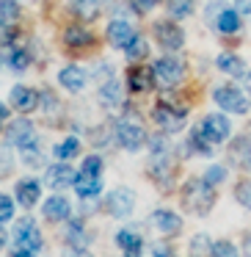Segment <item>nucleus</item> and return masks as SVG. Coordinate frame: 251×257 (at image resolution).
Listing matches in <instances>:
<instances>
[{
    "instance_id": "obj_17",
    "label": "nucleus",
    "mask_w": 251,
    "mask_h": 257,
    "mask_svg": "<svg viewBox=\"0 0 251 257\" xmlns=\"http://www.w3.org/2000/svg\"><path fill=\"white\" fill-rule=\"evenodd\" d=\"M229 161L237 169H251V139L248 136H237L229 144Z\"/></svg>"
},
{
    "instance_id": "obj_49",
    "label": "nucleus",
    "mask_w": 251,
    "mask_h": 257,
    "mask_svg": "<svg viewBox=\"0 0 251 257\" xmlns=\"http://www.w3.org/2000/svg\"><path fill=\"white\" fill-rule=\"evenodd\" d=\"M3 246H6V229L0 227V249H3Z\"/></svg>"
},
{
    "instance_id": "obj_36",
    "label": "nucleus",
    "mask_w": 251,
    "mask_h": 257,
    "mask_svg": "<svg viewBox=\"0 0 251 257\" xmlns=\"http://www.w3.org/2000/svg\"><path fill=\"white\" fill-rule=\"evenodd\" d=\"M20 152H23V163H25V166H31V169H36V166H42V163H45V155H42L39 144L25 147V150H20Z\"/></svg>"
},
{
    "instance_id": "obj_29",
    "label": "nucleus",
    "mask_w": 251,
    "mask_h": 257,
    "mask_svg": "<svg viewBox=\"0 0 251 257\" xmlns=\"http://www.w3.org/2000/svg\"><path fill=\"white\" fill-rule=\"evenodd\" d=\"M67 243H75V246H86V243H89V232H86V224L83 221H69L67 224Z\"/></svg>"
},
{
    "instance_id": "obj_24",
    "label": "nucleus",
    "mask_w": 251,
    "mask_h": 257,
    "mask_svg": "<svg viewBox=\"0 0 251 257\" xmlns=\"http://www.w3.org/2000/svg\"><path fill=\"white\" fill-rule=\"evenodd\" d=\"M215 64H218V69H221V72L232 75V78H245V72H248V69H245V64H243V58H237L234 53H221Z\"/></svg>"
},
{
    "instance_id": "obj_23",
    "label": "nucleus",
    "mask_w": 251,
    "mask_h": 257,
    "mask_svg": "<svg viewBox=\"0 0 251 257\" xmlns=\"http://www.w3.org/2000/svg\"><path fill=\"white\" fill-rule=\"evenodd\" d=\"M188 147L193 155H201V158H210L212 152H215V144H210V139L204 136V130H201V124H196L193 130H190L188 136Z\"/></svg>"
},
{
    "instance_id": "obj_32",
    "label": "nucleus",
    "mask_w": 251,
    "mask_h": 257,
    "mask_svg": "<svg viewBox=\"0 0 251 257\" xmlns=\"http://www.w3.org/2000/svg\"><path fill=\"white\" fill-rule=\"evenodd\" d=\"M124 53H127L130 61H138V58H146V56H149V45H146L144 36H135V39L130 42L127 47H124Z\"/></svg>"
},
{
    "instance_id": "obj_8",
    "label": "nucleus",
    "mask_w": 251,
    "mask_h": 257,
    "mask_svg": "<svg viewBox=\"0 0 251 257\" xmlns=\"http://www.w3.org/2000/svg\"><path fill=\"white\" fill-rule=\"evenodd\" d=\"M6 144L17 147V150H25V147L39 144V136H36L34 122H28V119H17V122H12L6 127Z\"/></svg>"
},
{
    "instance_id": "obj_5",
    "label": "nucleus",
    "mask_w": 251,
    "mask_h": 257,
    "mask_svg": "<svg viewBox=\"0 0 251 257\" xmlns=\"http://www.w3.org/2000/svg\"><path fill=\"white\" fill-rule=\"evenodd\" d=\"M102 207H105V213L113 218H127L130 213L135 210V194L130 188H113L105 194Z\"/></svg>"
},
{
    "instance_id": "obj_51",
    "label": "nucleus",
    "mask_w": 251,
    "mask_h": 257,
    "mask_svg": "<svg viewBox=\"0 0 251 257\" xmlns=\"http://www.w3.org/2000/svg\"><path fill=\"white\" fill-rule=\"evenodd\" d=\"M12 257H34V254H25V251H14Z\"/></svg>"
},
{
    "instance_id": "obj_13",
    "label": "nucleus",
    "mask_w": 251,
    "mask_h": 257,
    "mask_svg": "<svg viewBox=\"0 0 251 257\" xmlns=\"http://www.w3.org/2000/svg\"><path fill=\"white\" fill-rule=\"evenodd\" d=\"M149 224H155V229H160L163 235H179L182 232V218H179L174 210H166V207H160V210L152 213Z\"/></svg>"
},
{
    "instance_id": "obj_34",
    "label": "nucleus",
    "mask_w": 251,
    "mask_h": 257,
    "mask_svg": "<svg viewBox=\"0 0 251 257\" xmlns=\"http://www.w3.org/2000/svg\"><path fill=\"white\" fill-rule=\"evenodd\" d=\"M102 158L100 155H89V158H83V166H80V174H86V177H100L102 174Z\"/></svg>"
},
{
    "instance_id": "obj_45",
    "label": "nucleus",
    "mask_w": 251,
    "mask_h": 257,
    "mask_svg": "<svg viewBox=\"0 0 251 257\" xmlns=\"http://www.w3.org/2000/svg\"><path fill=\"white\" fill-rule=\"evenodd\" d=\"M237 12L240 14H251V0H237Z\"/></svg>"
},
{
    "instance_id": "obj_35",
    "label": "nucleus",
    "mask_w": 251,
    "mask_h": 257,
    "mask_svg": "<svg viewBox=\"0 0 251 257\" xmlns=\"http://www.w3.org/2000/svg\"><path fill=\"white\" fill-rule=\"evenodd\" d=\"M234 199L251 213V180H240V183L234 185Z\"/></svg>"
},
{
    "instance_id": "obj_50",
    "label": "nucleus",
    "mask_w": 251,
    "mask_h": 257,
    "mask_svg": "<svg viewBox=\"0 0 251 257\" xmlns=\"http://www.w3.org/2000/svg\"><path fill=\"white\" fill-rule=\"evenodd\" d=\"M245 89L251 91V72H245Z\"/></svg>"
},
{
    "instance_id": "obj_48",
    "label": "nucleus",
    "mask_w": 251,
    "mask_h": 257,
    "mask_svg": "<svg viewBox=\"0 0 251 257\" xmlns=\"http://www.w3.org/2000/svg\"><path fill=\"white\" fill-rule=\"evenodd\" d=\"M6 119H9V108L0 102V122H6Z\"/></svg>"
},
{
    "instance_id": "obj_4",
    "label": "nucleus",
    "mask_w": 251,
    "mask_h": 257,
    "mask_svg": "<svg viewBox=\"0 0 251 257\" xmlns=\"http://www.w3.org/2000/svg\"><path fill=\"white\" fill-rule=\"evenodd\" d=\"M113 136H116V144L122 147V150H127V152H138L141 147L146 144V130L141 127L138 122H127V119L116 122Z\"/></svg>"
},
{
    "instance_id": "obj_11",
    "label": "nucleus",
    "mask_w": 251,
    "mask_h": 257,
    "mask_svg": "<svg viewBox=\"0 0 251 257\" xmlns=\"http://www.w3.org/2000/svg\"><path fill=\"white\" fill-rule=\"evenodd\" d=\"M47 185L50 188H56V191H61V188H72L75 185V180H78V172H75L72 166H69L67 161H58L56 166H50L47 169Z\"/></svg>"
},
{
    "instance_id": "obj_46",
    "label": "nucleus",
    "mask_w": 251,
    "mask_h": 257,
    "mask_svg": "<svg viewBox=\"0 0 251 257\" xmlns=\"http://www.w3.org/2000/svg\"><path fill=\"white\" fill-rule=\"evenodd\" d=\"M135 3H138V9H144V12H146V9H155L160 0H135Z\"/></svg>"
},
{
    "instance_id": "obj_18",
    "label": "nucleus",
    "mask_w": 251,
    "mask_h": 257,
    "mask_svg": "<svg viewBox=\"0 0 251 257\" xmlns=\"http://www.w3.org/2000/svg\"><path fill=\"white\" fill-rule=\"evenodd\" d=\"M97 97H100V102L105 108H116L119 102H122V83L116 80V75L100 80V86H97Z\"/></svg>"
},
{
    "instance_id": "obj_10",
    "label": "nucleus",
    "mask_w": 251,
    "mask_h": 257,
    "mask_svg": "<svg viewBox=\"0 0 251 257\" xmlns=\"http://www.w3.org/2000/svg\"><path fill=\"white\" fill-rule=\"evenodd\" d=\"M201 130H204V136L210 139V144H223V141H229V136H232V124H229V119L223 116V113H210V116H204V122H201Z\"/></svg>"
},
{
    "instance_id": "obj_31",
    "label": "nucleus",
    "mask_w": 251,
    "mask_h": 257,
    "mask_svg": "<svg viewBox=\"0 0 251 257\" xmlns=\"http://www.w3.org/2000/svg\"><path fill=\"white\" fill-rule=\"evenodd\" d=\"M166 9H168V14H171V17L185 20V17H190V14H193V0H168Z\"/></svg>"
},
{
    "instance_id": "obj_16",
    "label": "nucleus",
    "mask_w": 251,
    "mask_h": 257,
    "mask_svg": "<svg viewBox=\"0 0 251 257\" xmlns=\"http://www.w3.org/2000/svg\"><path fill=\"white\" fill-rule=\"evenodd\" d=\"M135 36L138 34H135V28L127 23V20H113V23L108 25V42H111L113 47H119V50H124Z\"/></svg>"
},
{
    "instance_id": "obj_26",
    "label": "nucleus",
    "mask_w": 251,
    "mask_h": 257,
    "mask_svg": "<svg viewBox=\"0 0 251 257\" xmlns=\"http://www.w3.org/2000/svg\"><path fill=\"white\" fill-rule=\"evenodd\" d=\"M75 191H78L80 199H94V196H100V191H102V180L78 174V180H75Z\"/></svg>"
},
{
    "instance_id": "obj_19",
    "label": "nucleus",
    "mask_w": 251,
    "mask_h": 257,
    "mask_svg": "<svg viewBox=\"0 0 251 257\" xmlns=\"http://www.w3.org/2000/svg\"><path fill=\"white\" fill-rule=\"evenodd\" d=\"M116 243H119V249L124 251V257H141V251H144L141 235L135 232V229H127V227L116 232Z\"/></svg>"
},
{
    "instance_id": "obj_22",
    "label": "nucleus",
    "mask_w": 251,
    "mask_h": 257,
    "mask_svg": "<svg viewBox=\"0 0 251 257\" xmlns=\"http://www.w3.org/2000/svg\"><path fill=\"white\" fill-rule=\"evenodd\" d=\"M240 23H243V20H240V12H237V9H229L226 6L223 12H218L215 25H212V28H215L218 34H237Z\"/></svg>"
},
{
    "instance_id": "obj_9",
    "label": "nucleus",
    "mask_w": 251,
    "mask_h": 257,
    "mask_svg": "<svg viewBox=\"0 0 251 257\" xmlns=\"http://www.w3.org/2000/svg\"><path fill=\"white\" fill-rule=\"evenodd\" d=\"M155 42L168 53H177L185 45V34L179 25H174L171 20H157L155 23Z\"/></svg>"
},
{
    "instance_id": "obj_15",
    "label": "nucleus",
    "mask_w": 251,
    "mask_h": 257,
    "mask_svg": "<svg viewBox=\"0 0 251 257\" xmlns=\"http://www.w3.org/2000/svg\"><path fill=\"white\" fill-rule=\"evenodd\" d=\"M42 213H45V218H47V221L61 224V221H69V216H72V205H69V199H67V196L56 194V196H50V199L45 202Z\"/></svg>"
},
{
    "instance_id": "obj_25",
    "label": "nucleus",
    "mask_w": 251,
    "mask_h": 257,
    "mask_svg": "<svg viewBox=\"0 0 251 257\" xmlns=\"http://www.w3.org/2000/svg\"><path fill=\"white\" fill-rule=\"evenodd\" d=\"M64 42H67V47H91L94 45V36H91L83 25H69V28L64 31Z\"/></svg>"
},
{
    "instance_id": "obj_1",
    "label": "nucleus",
    "mask_w": 251,
    "mask_h": 257,
    "mask_svg": "<svg viewBox=\"0 0 251 257\" xmlns=\"http://www.w3.org/2000/svg\"><path fill=\"white\" fill-rule=\"evenodd\" d=\"M215 199H218L215 185H210L204 177H190L182 188V205L196 216H207L215 205Z\"/></svg>"
},
{
    "instance_id": "obj_37",
    "label": "nucleus",
    "mask_w": 251,
    "mask_h": 257,
    "mask_svg": "<svg viewBox=\"0 0 251 257\" xmlns=\"http://www.w3.org/2000/svg\"><path fill=\"white\" fill-rule=\"evenodd\" d=\"M210 257H240V254H237V246L232 240H215Z\"/></svg>"
},
{
    "instance_id": "obj_27",
    "label": "nucleus",
    "mask_w": 251,
    "mask_h": 257,
    "mask_svg": "<svg viewBox=\"0 0 251 257\" xmlns=\"http://www.w3.org/2000/svg\"><path fill=\"white\" fill-rule=\"evenodd\" d=\"M72 12L78 14L83 23H91V20L100 17L102 3H100V0H72Z\"/></svg>"
},
{
    "instance_id": "obj_44",
    "label": "nucleus",
    "mask_w": 251,
    "mask_h": 257,
    "mask_svg": "<svg viewBox=\"0 0 251 257\" xmlns=\"http://www.w3.org/2000/svg\"><path fill=\"white\" fill-rule=\"evenodd\" d=\"M9 172H12V158L6 150H0V177H6Z\"/></svg>"
},
{
    "instance_id": "obj_42",
    "label": "nucleus",
    "mask_w": 251,
    "mask_h": 257,
    "mask_svg": "<svg viewBox=\"0 0 251 257\" xmlns=\"http://www.w3.org/2000/svg\"><path fill=\"white\" fill-rule=\"evenodd\" d=\"M61 257H94L86 246H75V243H67L61 251Z\"/></svg>"
},
{
    "instance_id": "obj_41",
    "label": "nucleus",
    "mask_w": 251,
    "mask_h": 257,
    "mask_svg": "<svg viewBox=\"0 0 251 257\" xmlns=\"http://www.w3.org/2000/svg\"><path fill=\"white\" fill-rule=\"evenodd\" d=\"M12 216H14V202H12V196L0 194V224H3V221H12Z\"/></svg>"
},
{
    "instance_id": "obj_12",
    "label": "nucleus",
    "mask_w": 251,
    "mask_h": 257,
    "mask_svg": "<svg viewBox=\"0 0 251 257\" xmlns=\"http://www.w3.org/2000/svg\"><path fill=\"white\" fill-rule=\"evenodd\" d=\"M155 83H157L155 69H149V67H130L127 69V89L133 91V94H144V91H149Z\"/></svg>"
},
{
    "instance_id": "obj_28",
    "label": "nucleus",
    "mask_w": 251,
    "mask_h": 257,
    "mask_svg": "<svg viewBox=\"0 0 251 257\" xmlns=\"http://www.w3.org/2000/svg\"><path fill=\"white\" fill-rule=\"evenodd\" d=\"M56 158L58 161H69V158H75L80 152V139L78 136H69V139H64L61 144H56Z\"/></svg>"
},
{
    "instance_id": "obj_2",
    "label": "nucleus",
    "mask_w": 251,
    "mask_h": 257,
    "mask_svg": "<svg viewBox=\"0 0 251 257\" xmlns=\"http://www.w3.org/2000/svg\"><path fill=\"white\" fill-rule=\"evenodd\" d=\"M14 251H25V254L34 257L42 251V232L34 218H17V224H14Z\"/></svg>"
},
{
    "instance_id": "obj_6",
    "label": "nucleus",
    "mask_w": 251,
    "mask_h": 257,
    "mask_svg": "<svg viewBox=\"0 0 251 257\" xmlns=\"http://www.w3.org/2000/svg\"><path fill=\"white\" fill-rule=\"evenodd\" d=\"M152 119H155L157 124H160L166 133H177V130L185 127V119H188V113H185L182 105H171V102H157L155 111H152Z\"/></svg>"
},
{
    "instance_id": "obj_3",
    "label": "nucleus",
    "mask_w": 251,
    "mask_h": 257,
    "mask_svg": "<svg viewBox=\"0 0 251 257\" xmlns=\"http://www.w3.org/2000/svg\"><path fill=\"white\" fill-rule=\"evenodd\" d=\"M212 100H215L218 108H223L226 113H237V116L248 113V108H251V100L237 86H215L212 89Z\"/></svg>"
},
{
    "instance_id": "obj_47",
    "label": "nucleus",
    "mask_w": 251,
    "mask_h": 257,
    "mask_svg": "<svg viewBox=\"0 0 251 257\" xmlns=\"http://www.w3.org/2000/svg\"><path fill=\"white\" fill-rule=\"evenodd\" d=\"M243 254L251 257V235H245V238H243Z\"/></svg>"
},
{
    "instance_id": "obj_38",
    "label": "nucleus",
    "mask_w": 251,
    "mask_h": 257,
    "mask_svg": "<svg viewBox=\"0 0 251 257\" xmlns=\"http://www.w3.org/2000/svg\"><path fill=\"white\" fill-rule=\"evenodd\" d=\"M14 39H17V31H14V25L9 23V20L0 17V47L14 45Z\"/></svg>"
},
{
    "instance_id": "obj_40",
    "label": "nucleus",
    "mask_w": 251,
    "mask_h": 257,
    "mask_svg": "<svg viewBox=\"0 0 251 257\" xmlns=\"http://www.w3.org/2000/svg\"><path fill=\"white\" fill-rule=\"evenodd\" d=\"M204 180H207L210 185H221L223 180H226V169H223L221 163H215V166H210V169L204 172Z\"/></svg>"
},
{
    "instance_id": "obj_33",
    "label": "nucleus",
    "mask_w": 251,
    "mask_h": 257,
    "mask_svg": "<svg viewBox=\"0 0 251 257\" xmlns=\"http://www.w3.org/2000/svg\"><path fill=\"white\" fill-rule=\"evenodd\" d=\"M190 254H193V257H207V254H212V240L207 238L204 232L196 235V238L190 240Z\"/></svg>"
},
{
    "instance_id": "obj_43",
    "label": "nucleus",
    "mask_w": 251,
    "mask_h": 257,
    "mask_svg": "<svg viewBox=\"0 0 251 257\" xmlns=\"http://www.w3.org/2000/svg\"><path fill=\"white\" fill-rule=\"evenodd\" d=\"M152 257H177V251H174L168 243H155L152 246Z\"/></svg>"
},
{
    "instance_id": "obj_20",
    "label": "nucleus",
    "mask_w": 251,
    "mask_h": 257,
    "mask_svg": "<svg viewBox=\"0 0 251 257\" xmlns=\"http://www.w3.org/2000/svg\"><path fill=\"white\" fill-rule=\"evenodd\" d=\"M58 83L64 86L67 91H72V94H78V91H83V86H86V72H83V67H64L61 72H58Z\"/></svg>"
},
{
    "instance_id": "obj_7",
    "label": "nucleus",
    "mask_w": 251,
    "mask_h": 257,
    "mask_svg": "<svg viewBox=\"0 0 251 257\" xmlns=\"http://www.w3.org/2000/svg\"><path fill=\"white\" fill-rule=\"evenodd\" d=\"M152 69H155V80L163 86V89L177 86L179 80H182V75H185V64L179 61V58H174V56L157 58V61L152 64Z\"/></svg>"
},
{
    "instance_id": "obj_14",
    "label": "nucleus",
    "mask_w": 251,
    "mask_h": 257,
    "mask_svg": "<svg viewBox=\"0 0 251 257\" xmlns=\"http://www.w3.org/2000/svg\"><path fill=\"white\" fill-rule=\"evenodd\" d=\"M9 102H12L14 111L31 113L36 105H39V94H36L34 89H28V86H14V89L9 91Z\"/></svg>"
},
{
    "instance_id": "obj_39",
    "label": "nucleus",
    "mask_w": 251,
    "mask_h": 257,
    "mask_svg": "<svg viewBox=\"0 0 251 257\" xmlns=\"http://www.w3.org/2000/svg\"><path fill=\"white\" fill-rule=\"evenodd\" d=\"M0 17L9 20V23H14V20L20 17V6H17V0H0Z\"/></svg>"
},
{
    "instance_id": "obj_21",
    "label": "nucleus",
    "mask_w": 251,
    "mask_h": 257,
    "mask_svg": "<svg viewBox=\"0 0 251 257\" xmlns=\"http://www.w3.org/2000/svg\"><path fill=\"white\" fill-rule=\"evenodd\" d=\"M39 196H42L39 180L25 177V180H20V183H17V202H20L23 207H34L36 202H39Z\"/></svg>"
},
{
    "instance_id": "obj_30",
    "label": "nucleus",
    "mask_w": 251,
    "mask_h": 257,
    "mask_svg": "<svg viewBox=\"0 0 251 257\" xmlns=\"http://www.w3.org/2000/svg\"><path fill=\"white\" fill-rule=\"evenodd\" d=\"M9 67H12L14 72H25V69L31 67V53L25 50V47H14L12 56H9Z\"/></svg>"
}]
</instances>
